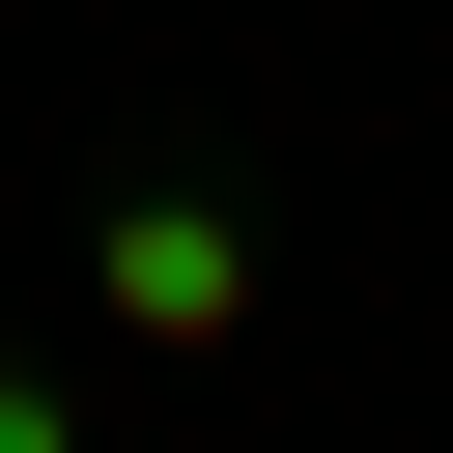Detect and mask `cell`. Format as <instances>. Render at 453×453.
Returning a JSON list of instances; mask_svg holds the SVG:
<instances>
[{
    "instance_id": "cell-2",
    "label": "cell",
    "mask_w": 453,
    "mask_h": 453,
    "mask_svg": "<svg viewBox=\"0 0 453 453\" xmlns=\"http://www.w3.org/2000/svg\"><path fill=\"white\" fill-rule=\"evenodd\" d=\"M0 453H85V425H57V396H28V368H0Z\"/></svg>"
},
{
    "instance_id": "cell-1",
    "label": "cell",
    "mask_w": 453,
    "mask_h": 453,
    "mask_svg": "<svg viewBox=\"0 0 453 453\" xmlns=\"http://www.w3.org/2000/svg\"><path fill=\"white\" fill-rule=\"evenodd\" d=\"M113 311L142 340H255V226L226 198H113Z\"/></svg>"
}]
</instances>
